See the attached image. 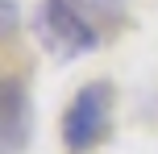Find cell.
I'll use <instances>...</instances> for the list:
<instances>
[{
  "label": "cell",
  "mask_w": 158,
  "mask_h": 154,
  "mask_svg": "<svg viewBox=\"0 0 158 154\" xmlns=\"http://www.w3.org/2000/svg\"><path fill=\"white\" fill-rule=\"evenodd\" d=\"M38 38L54 50L58 58L87 54L96 46V29L71 0H42L38 8Z\"/></svg>",
  "instance_id": "cell-1"
},
{
  "label": "cell",
  "mask_w": 158,
  "mask_h": 154,
  "mask_svg": "<svg viewBox=\"0 0 158 154\" xmlns=\"http://www.w3.org/2000/svg\"><path fill=\"white\" fill-rule=\"evenodd\" d=\"M108 117H112V88L108 83H87L83 92L71 100L63 117V138L75 154L92 150L96 142L108 133Z\"/></svg>",
  "instance_id": "cell-2"
},
{
  "label": "cell",
  "mask_w": 158,
  "mask_h": 154,
  "mask_svg": "<svg viewBox=\"0 0 158 154\" xmlns=\"http://www.w3.org/2000/svg\"><path fill=\"white\" fill-rule=\"evenodd\" d=\"M8 138H4V146H8V154H17V150H21V125H25V96H21V88H17V83H13V88H8Z\"/></svg>",
  "instance_id": "cell-3"
},
{
  "label": "cell",
  "mask_w": 158,
  "mask_h": 154,
  "mask_svg": "<svg viewBox=\"0 0 158 154\" xmlns=\"http://www.w3.org/2000/svg\"><path fill=\"white\" fill-rule=\"evenodd\" d=\"M71 4L87 17V21H100V17H104V21H112V17H121V13H125V4H129V0H71Z\"/></svg>",
  "instance_id": "cell-4"
}]
</instances>
